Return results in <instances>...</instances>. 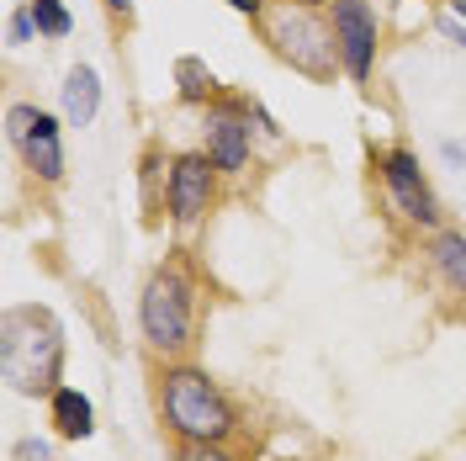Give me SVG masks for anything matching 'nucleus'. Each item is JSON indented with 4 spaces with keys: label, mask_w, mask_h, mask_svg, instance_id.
<instances>
[{
    "label": "nucleus",
    "mask_w": 466,
    "mask_h": 461,
    "mask_svg": "<svg viewBox=\"0 0 466 461\" xmlns=\"http://www.w3.org/2000/svg\"><path fill=\"white\" fill-rule=\"evenodd\" d=\"M154 414L175 446H228L238 435L233 398L191 361H165L154 372Z\"/></svg>",
    "instance_id": "nucleus-1"
},
{
    "label": "nucleus",
    "mask_w": 466,
    "mask_h": 461,
    "mask_svg": "<svg viewBox=\"0 0 466 461\" xmlns=\"http://www.w3.org/2000/svg\"><path fill=\"white\" fill-rule=\"evenodd\" d=\"M0 372L22 398H54L64 376V323L48 308H5L0 318Z\"/></svg>",
    "instance_id": "nucleus-2"
},
{
    "label": "nucleus",
    "mask_w": 466,
    "mask_h": 461,
    "mask_svg": "<svg viewBox=\"0 0 466 461\" xmlns=\"http://www.w3.org/2000/svg\"><path fill=\"white\" fill-rule=\"evenodd\" d=\"M138 329L159 361H186L197 345V282L186 265H159L138 292Z\"/></svg>",
    "instance_id": "nucleus-3"
},
{
    "label": "nucleus",
    "mask_w": 466,
    "mask_h": 461,
    "mask_svg": "<svg viewBox=\"0 0 466 461\" xmlns=\"http://www.w3.org/2000/svg\"><path fill=\"white\" fill-rule=\"evenodd\" d=\"M260 32L265 43H270V54L291 64L297 75H308V80H334V69H345L339 64V43H334V22L313 11V5H302V0H276V5H265L260 16Z\"/></svg>",
    "instance_id": "nucleus-4"
},
{
    "label": "nucleus",
    "mask_w": 466,
    "mask_h": 461,
    "mask_svg": "<svg viewBox=\"0 0 466 461\" xmlns=\"http://www.w3.org/2000/svg\"><path fill=\"white\" fill-rule=\"evenodd\" d=\"M5 138L16 144L22 165H27L43 186H58L64 180V138H58V117L43 112V107H11L5 112Z\"/></svg>",
    "instance_id": "nucleus-5"
},
{
    "label": "nucleus",
    "mask_w": 466,
    "mask_h": 461,
    "mask_svg": "<svg viewBox=\"0 0 466 461\" xmlns=\"http://www.w3.org/2000/svg\"><path fill=\"white\" fill-rule=\"evenodd\" d=\"M377 170H381V186H387L392 207L403 212L413 229H440V197H435L430 175L419 170V159H413L408 149H387V154H377Z\"/></svg>",
    "instance_id": "nucleus-6"
},
{
    "label": "nucleus",
    "mask_w": 466,
    "mask_h": 461,
    "mask_svg": "<svg viewBox=\"0 0 466 461\" xmlns=\"http://www.w3.org/2000/svg\"><path fill=\"white\" fill-rule=\"evenodd\" d=\"M218 165H212V154L207 149H191V154H175L170 165V186H165V207H170V218L180 229H191V223H202L212 202H218Z\"/></svg>",
    "instance_id": "nucleus-7"
},
{
    "label": "nucleus",
    "mask_w": 466,
    "mask_h": 461,
    "mask_svg": "<svg viewBox=\"0 0 466 461\" xmlns=\"http://www.w3.org/2000/svg\"><path fill=\"white\" fill-rule=\"evenodd\" d=\"M329 22H334V43H339V64H345V75L355 86H366L371 80V69H377V11L366 5V0H334L329 5Z\"/></svg>",
    "instance_id": "nucleus-8"
},
{
    "label": "nucleus",
    "mask_w": 466,
    "mask_h": 461,
    "mask_svg": "<svg viewBox=\"0 0 466 461\" xmlns=\"http://www.w3.org/2000/svg\"><path fill=\"white\" fill-rule=\"evenodd\" d=\"M249 107L255 101H212L207 107V154H212V165L223 175H238L249 165Z\"/></svg>",
    "instance_id": "nucleus-9"
},
{
    "label": "nucleus",
    "mask_w": 466,
    "mask_h": 461,
    "mask_svg": "<svg viewBox=\"0 0 466 461\" xmlns=\"http://www.w3.org/2000/svg\"><path fill=\"white\" fill-rule=\"evenodd\" d=\"M96 112H101V75L90 64H75L64 75V122L69 128H90Z\"/></svg>",
    "instance_id": "nucleus-10"
},
{
    "label": "nucleus",
    "mask_w": 466,
    "mask_h": 461,
    "mask_svg": "<svg viewBox=\"0 0 466 461\" xmlns=\"http://www.w3.org/2000/svg\"><path fill=\"white\" fill-rule=\"evenodd\" d=\"M48 419H54L58 440H90V430H96V404H90L80 387H58L54 398H48Z\"/></svg>",
    "instance_id": "nucleus-11"
},
{
    "label": "nucleus",
    "mask_w": 466,
    "mask_h": 461,
    "mask_svg": "<svg viewBox=\"0 0 466 461\" xmlns=\"http://www.w3.org/2000/svg\"><path fill=\"white\" fill-rule=\"evenodd\" d=\"M430 265L440 271V282L456 292V297H466V233L461 229H435V239H430Z\"/></svg>",
    "instance_id": "nucleus-12"
},
{
    "label": "nucleus",
    "mask_w": 466,
    "mask_h": 461,
    "mask_svg": "<svg viewBox=\"0 0 466 461\" xmlns=\"http://www.w3.org/2000/svg\"><path fill=\"white\" fill-rule=\"evenodd\" d=\"M175 86H180V101L186 107H212L223 90H218V75L207 69L202 58H175Z\"/></svg>",
    "instance_id": "nucleus-13"
},
{
    "label": "nucleus",
    "mask_w": 466,
    "mask_h": 461,
    "mask_svg": "<svg viewBox=\"0 0 466 461\" xmlns=\"http://www.w3.org/2000/svg\"><path fill=\"white\" fill-rule=\"evenodd\" d=\"M27 11H32V22H37V32H43V37H54V43L75 32V16H69V5H64V0H32Z\"/></svg>",
    "instance_id": "nucleus-14"
},
{
    "label": "nucleus",
    "mask_w": 466,
    "mask_h": 461,
    "mask_svg": "<svg viewBox=\"0 0 466 461\" xmlns=\"http://www.w3.org/2000/svg\"><path fill=\"white\" fill-rule=\"evenodd\" d=\"M175 461H238L228 446H175Z\"/></svg>",
    "instance_id": "nucleus-15"
},
{
    "label": "nucleus",
    "mask_w": 466,
    "mask_h": 461,
    "mask_svg": "<svg viewBox=\"0 0 466 461\" xmlns=\"http://www.w3.org/2000/svg\"><path fill=\"white\" fill-rule=\"evenodd\" d=\"M5 37H11V43H32V37H37V22H32V11H11V22H5Z\"/></svg>",
    "instance_id": "nucleus-16"
},
{
    "label": "nucleus",
    "mask_w": 466,
    "mask_h": 461,
    "mask_svg": "<svg viewBox=\"0 0 466 461\" xmlns=\"http://www.w3.org/2000/svg\"><path fill=\"white\" fill-rule=\"evenodd\" d=\"M16 461H54V456H48L43 440H22V446H16Z\"/></svg>",
    "instance_id": "nucleus-17"
},
{
    "label": "nucleus",
    "mask_w": 466,
    "mask_h": 461,
    "mask_svg": "<svg viewBox=\"0 0 466 461\" xmlns=\"http://www.w3.org/2000/svg\"><path fill=\"white\" fill-rule=\"evenodd\" d=\"M106 11H112L116 22H133V0H106Z\"/></svg>",
    "instance_id": "nucleus-18"
},
{
    "label": "nucleus",
    "mask_w": 466,
    "mask_h": 461,
    "mask_svg": "<svg viewBox=\"0 0 466 461\" xmlns=\"http://www.w3.org/2000/svg\"><path fill=\"white\" fill-rule=\"evenodd\" d=\"M233 11H244V16H260L265 11V0H228Z\"/></svg>",
    "instance_id": "nucleus-19"
},
{
    "label": "nucleus",
    "mask_w": 466,
    "mask_h": 461,
    "mask_svg": "<svg viewBox=\"0 0 466 461\" xmlns=\"http://www.w3.org/2000/svg\"><path fill=\"white\" fill-rule=\"evenodd\" d=\"M451 11H456V16H466V0H451Z\"/></svg>",
    "instance_id": "nucleus-20"
}]
</instances>
